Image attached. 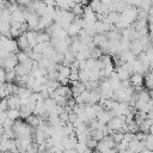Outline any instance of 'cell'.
I'll list each match as a JSON object with an SVG mask.
<instances>
[{
  "label": "cell",
  "instance_id": "6da1fadb",
  "mask_svg": "<svg viewBox=\"0 0 153 153\" xmlns=\"http://www.w3.org/2000/svg\"><path fill=\"white\" fill-rule=\"evenodd\" d=\"M18 65L17 56L16 54H8L4 60H2V68L5 67V71H11L14 69V67Z\"/></svg>",
  "mask_w": 153,
  "mask_h": 153
},
{
  "label": "cell",
  "instance_id": "7a4b0ae2",
  "mask_svg": "<svg viewBox=\"0 0 153 153\" xmlns=\"http://www.w3.org/2000/svg\"><path fill=\"white\" fill-rule=\"evenodd\" d=\"M6 99H7V109H17V110L20 109V99L18 96L12 94Z\"/></svg>",
  "mask_w": 153,
  "mask_h": 153
},
{
  "label": "cell",
  "instance_id": "3957f363",
  "mask_svg": "<svg viewBox=\"0 0 153 153\" xmlns=\"http://www.w3.org/2000/svg\"><path fill=\"white\" fill-rule=\"evenodd\" d=\"M25 36H26V41H27V44H29V48L32 49L36 44H37V31H26L25 32Z\"/></svg>",
  "mask_w": 153,
  "mask_h": 153
},
{
  "label": "cell",
  "instance_id": "277c9868",
  "mask_svg": "<svg viewBox=\"0 0 153 153\" xmlns=\"http://www.w3.org/2000/svg\"><path fill=\"white\" fill-rule=\"evenodd\" d=\"M6 114H7V118L11 121H18V118L20 117V111L17 109H8Z\"/></svg>",
  "mask_w": 153,
  "mask_h": 153
},
{
  "label": "cell",
  "instance_id": "5b68a950",
  "mask_svg": "<svg viewBox=\"0 0 153 153\" xmlns=\"http://www.w3.org/2000/svg\"><path fill=\"white\" fill-rule=\"evenodd\" d=\"M16 56H17V61H18V63H24V62H26L27 60H30L29 54L25 53V51H17Z\"/></svg>",
  "mask_w": 153,
  "mask_h": 153
},
{
  "label": "cell",
  "instance_id": "8992f818",
  "mask_svg": "<svg viewBox=\"0 0 153 153\" xmlns=\"http://www.w3.org/2000/svg\"><path fill=\"white\" fill-rule=\"evenodd\" d=\"M97 141L96 140H93V139H91V137H88L87 139V141H86V147L88 148V149H91V151H93L96 147H97Z\"/></svg>",
  "mask_w": 153,
  "mask_h": 153
},
{
  "label": "cell",
  "instance_id": "52a82bcc",
  "mask_svg": "<svg viewBox=\"0 0 153 153\" xmlns=\"http://www.w3.org/2000/svg\"><path fill=\"white\" fill-rule=\"evenodd\" d=\"M16 79V73H14V69H11V71H6V81L11 82Z\"/></svg>",
  "mask_w": 153,
  "mask_h": 153
},
{
  "label": "cell",
  "instance_id": "ba28073f",
  "mask_svg": "<svg viewBox=\"0 0 153 153\" xmlns=\"http://www.w3.org/2000/svg\"><path fill=\"white\" fill-rule=\"evenodd\" d=\"M6 81V71H5V68H2V67H0V82H5Z\"/></svg>",
  "mask_w": 153,
  "mask_h": 153
},
{
  "label": "cell",
  "instance_id": "9c48e42d",
  "mask_svg": "<svg viewBox=\"0 0 153 153\" xmlns=\"http://www.w3.org/2000/svg\"><path fill=\"white\" fill-rule=\"evenodd\" d=\"M92 152H93V151H91V149H88V148H86V149H85V151H84L82 153H92Z\"/></svg>",
  "mask_w": 153,
  "mask_h": 153
},
{
  "label": "cell",
  "instance_id": "30bf717a",
  "mask_svg": "<svg viewBox=\"0 0 153 153\" xmlns=\"http://www.w3.org/2000/svg\"><path fill=\"white\" fill-rule=\"evenodd\" d=\"M141 153H152V151H148V149H143Z\"/></svg>",
  "mask_w": 153,
  "mask_h": 153
}]
</instances>
